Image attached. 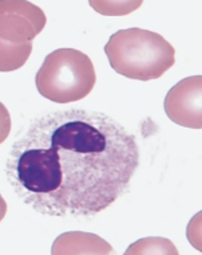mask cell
<instances>
[{
  "mask_svg": "<svg viewBox=\"0 0 202 255\" xmlns=\"http://www.w3.org/2000/svg\"><path fill=\"white\" fill-rule=\"evenodd\" d=\"M165 112L173 123L181 127L202 128V75L181 79L167 92Z\"/></svg>",
  "mask_w": 202,
  "mask_h": 255,
  "instance_id": "cell-5",
  "label": "cell"
},
{
  "mask_svg": "<svg viewBox=\"0 0 202 255\" xmlns=\"http://www.w3.org/2000/svg\"><path fill=\"white\" fill-rule=\"evenodd\" d=\"M110 66L130 79L162 77L176 63V50L162 35L138 27L119 30L105 46Z\"/></svg>",
  "mask_w": 202,
  "mask_h": 255,
  "instance_id": "cell-2",
  "label": "cell"
},
{
  "mask_svg": "<svg viewBox=\"0 0 202 255\" xmlns=\"http://www.w3.org/2000/svg\"><path fill=\"white\" fill-rule=\"evenodd\" d=\"M53 254H111L109 243L95 234L72 233L62 234L54 242Z\"/></svg>",
  "mask_w": 202,
  "mask_h": 255,
  "instance_id": "cell-6",
  "label": "cell"
},
{
  "mask_svg": "<svg viewBox=\"0 0 202 255\" xmlns=\"http://www.w3.org/2000/svg\"><path fill=\"white\" fill-rule=\"evenodd\" d=\"M139 165L135 136L110 116L71 109L35 120L12 145L16 194L50 216L88 218L126 194Z\"/></svg>",
  "mask_w": 202,
  "mask_h": 255,
  "instance_id": "cell-1",
  "label": "cell"
},
{
  "mask_svg": "<svg viewBox=\"0 0 202 255\" xmlns=\"http://www.w3.org/2000/svg\"><path fill=\"white\" fill-rule=\"evenodd\" d=\"M32 53V42L11 43L0 39V71L18 70Z\"/></svg>",
  "mask_w": 202,
  "mask_h": 255,
  "instance_id": "cell-7",
  "label": "cell"
},
{
  "mask_svg": "<svg viewBox=\"0 0 202 255\" xmlns=\"http://www.w3.org/2000/svg\"><path fill=\"white\" fill-rule=\"evenodd\" d=\"M43 9L26 0H0V39L11 43L32 42L46 26Z\"/></svg>",
  "mask_w": 202,
  "mask_h": 255,
  "instance_id": "cell-4",
  "label": "cell"
},
{
  "mask_svg": "<svg viewBox=\"0 0 202 255\" xmlns=\"http://www.w3.org/2000/svg\"><path fill=\"white\" fill-rule=\"evenodd\" d=\"M11 132V116L1 102H0V144L4 142Z\"/></svg>",
  "mask_w": 202,
  "mask_h": 255,
  "instance_id": "cell-8",
  "label": "cell"
},
{
  "mask_svg": "<svg viewBox=\"0 0 202 255\" xmlns=\"http://www.w3.org/2000/svg\"><path fill=\"white\" fill-rule=\"evenodd\" d=\"M5 214H7V203L3 199V196L0 195V222L4 219Z\"/></svg>",
  "mask_w": 202,
  "mask_h": 255,
  "instance_id": "cell-9",
  "label": "cell"
},
{
  "mask_svg": "<svg viewBox=\"0 0 202 255\" xmlns=\"http://www.w3.org/2000/svg\"><path fill=\"white\" fill-rule=\"evenodd\" d=\"M97 74L88 55L75 49H58L44 58L35 77L40 96L57 104H70L87 97Z\"/></svg>",
  "mask_w": 202,
  "mask_h": 255,
  "instance_id": "cell-3",
  "label": "cell"
}]
</instances>
